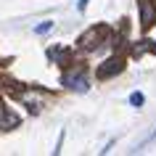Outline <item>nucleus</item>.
<instances>
[{"label":"nucleus","mask_w":156,"mask_h":156,"mask_svg":"<svg viewBox=\"0 0 156 156\" xmlns=\"http://www.w3.org/2000/svg\"><path fill=\"white\" fill-rule=\"evenodd\" d=\"M61 82H64V87H69V90H74V93H85L87 90L85 69H72V72H66L64 77H61Z\"/></svg>","instance_id":"nucleus-1"},{"label":"nucleus","mask_w":156,"mask_h":156,"mask_svg":"<svg viewBox=\"0 0 156 156\" xmlns=\"http://www.w3.org/2000/svg\"><path fill=\"white\" fill-rule=\"evenodd\" d=\"M16 124H19V114L8 111L5 103H0V130H13Z\"/></svg>","instance_id":"nucleus-5"},{"label":"nucleus","mask_w":156,"mask_h":156,"mask_svg":"<svg viewBox=\"0 0 156 156\" xmlns=\"http://www.w3.org/2000/svg\"><path fill=\"white\" fill-rule=\"evenodd\" d=\"M50 29H53V24H50V21H45V24H37V27H34V34H48Z\"/></svg>","instance_id":"nucleus-7"},{"label":"nucleus","mask_w":156,"mask_h":156,"mask_svg":"<svg viewBox=\"0 0 156 156\" xmlns=\"http://www.w3.org/2000/svg\"><path fill=\"white\" fill-rule=\"evenodd\" d=\"M143 101H146V98H143V93H132V95H130V106L138 108V106H143Z\"/></svg>","instance_id":"nucleus-6"},{"label":"nucleus","mask_w":156,"mask_h":156,"mask_svg":"<svg viewBox=\"0 0 156 156\" xmlns=\"http://www.w3.org/2000/svg\"><path fill=\"white\" fill-rule=\"evenodd\" d=\"M138 5H140V24H143V29H148L154 24V3L151 0H138Z\"/></svg>","instance_id":"nucleus-4"},{"label":"nucleus","mask_w":156,"mask_h":156,"mask_svg":"<svg viewBox=\"0 0 156 156\" xmlns=\"http://www.w3.org/2000/svg\"><path fill=\"white\" fill-rule=\"evenodd\" d=\"M122 69H124L122 58H111V61H106V64L98 69V77H101V80H106V77H114V74H119Z\"/></svg>","instance_id":"nucleus-3"},{"label":"nucleus","mask_w":156,"mask_h":156,"mask_svg":"<svg viewBox=\"0 0 156 156\" xmlns=\"http://www.w3.org/2000/svg\"><path fill=\"white\" fill-rule=\"evenodd\" d=\"M85 5H87V0H80V3H77V8H80V11H85Z\"/></svg>","instance_id":"nucleus-8"},{"label":"nucleus","mask_w":156,"mask_h":156,"mask_svg":"<svg viewBox=\"0 0 156 156\" xmlns=\"http://www.w3.org/2000/svg\"><path fill=\"white\" fill-rule=\"evenodd\" d=\"M103 34H108V32H106V27H93V29H87V32L80 37V45H82L85 50H98L101 37H103Z\"/></svg>","instance_id":"nucleus-2"},{"label":"nucleus","mask_w":156,"mask_h":156,"mask_svg":"<svg viewBox=\"0 0 156 156\" xmlns=\"http://www.w3.org/2000/svg\"><path fill=\"white\" fill-rule=\"evenodd\" d=\"M148 143H156V132H154V135H151V138H148Z\"/></svg>","instance_id":"nucleus-9"}]
</instances>
